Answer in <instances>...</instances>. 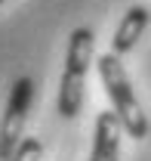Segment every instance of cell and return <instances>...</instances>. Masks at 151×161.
Listing matches in <instances>:
<instances>
[{
    "mask_svg": "<svg viewBox=\"0 0 151 161\" xmlns=\"http://www.w3.org/2000/svg\"><path fill=\"white\" fill-rule=\"evenodd\" d=\"M96 37L90 28H74L68 37V53H65V71L59 84V115L62 118H77L83 105V80L93 62Z\"/></svg>",
    "mask_w": 151,
    "mask_h": 161,
    "instance_id": "obj_2",
    "label": "cell"
},
{
    "mask_svg": "<svg viewBox=\"0 0 151 161\" xmlns=\"http://www.w3.org/2000/svg\"><path fill=\"white\" fill-rule=\"evenodd\" d=\"M0 3H6V0H0Z\"/></svg>",
    "mask_w": 151,
    "mask_h": 161,
    "instance_id": "obj_7",
    "label": "cell"
},
{
    "mask_svg": "<svg viewBox=\"0 0 151 161\" xmlns=\"http://www.w3.org/2000/svg\"><path fill=\"white\" fill-rule=\"evenodd\" d=\"M40 158H43V142L37 136H25L9 161H40Z\"/></svg>",
    "mask_w": 151,
    "mask_h": 161,
    "instance_id": "obj_6",
    "label": "cell"
},
{
    "mask_svg": "<svg viewBox=\"0 0 151 161\" xmlns=\"http://www.w3.org/2000/svg\"><path fill=\"white\" fill-rule=\"evenodd\" d=\"M148 19H151V13L142 6V3H136V6H130V9L123 13V19L117 22V31H114V37H111V53L114 56L130 53L133 47L139 43V37H142Z\"/></svg>",
    "mask_w": 151,
    "mask_h": 161,
    "instance_id": "obj_5",
    "label": "cell"
},
{
    "mask_svg": "<svg viewBox=\"0 0 151 161\" xmlns=\"http://www.w3.org/2000/svg\"><path fill=\"white\" fill-rule=\"evenodd\" d=\"M31 96H34L31 78L13 80V90H9V99H6V112H3V121H0V161H9L13 152L19 149V142L25 140V121H28Z\"/></svg>",
    "mask_w": 151,
    "mask_h": 161,
    "instance_id": "obj_3",
    "label": "cell"
},
{
    "mask_svg": "<svg viewBox=\"0 0 151 161\" xmlns=\"http://www.w3.org/2000/svg\"><path fill=\"white\" fill-rule=\"evenodd\" d=\"M96 68H99V78H102V84H105L108 99H111V112L120 118L123 130L130 133L133 140L142 142L145 136H148V130H151L148 127V115L142 112V102L136 99V90H133L130 75H127L120 56L105 53V56L96 59Z\"/></svg>",
    "mask_w": 151,
    "mask_h": 161,
    "instance_id": "obj_1",
    "label": "cell"
},
{
    "mask_svg": "<svg viewBox=\"0 0 151 161\" xmlns=\"http://www.w3.org/2000/svg\"><path fill=\"white\" fill-rule=\"evenodd\" d=\"M120 133H123L120 118L114 112H99L90 161H120Z\"/></svg>",
    "mask_w": 151,
    "mask_h": 161,
    "instance_id": "obj_4",
    "label": "cell"
}]
</instances>
